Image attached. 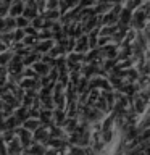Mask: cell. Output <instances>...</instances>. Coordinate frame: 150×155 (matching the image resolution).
<instances>
[{
  "mask_svg": "<svg viewBox=\"0 0 150 155\" xmlns=\"http://www.w3.org/2000/svg\"><path fill=\"white\" fill-rule=\"evenodd\" d=\"M23 10H24V5L21 2H15V3H10V16L11 18H18L19 15H23Z\"/></svg>",
  "mask_w": 150,
  "mask_h": 155,
  "instance_id": "1",
  "label": "cell"
},
{
  "mask_svg": "<svg viewBox=\"0 0 150 155\" xmlns=\"http://www.w3.org/2000/svg\"><path fill=\"white\" fill-rule=\"evenodd\" d=\"M52 120H53V123H55L57 126H60L63 124L66 121V113H65V110H53L52 111Z\"/></svg>",
  "mask_w": 150,
  "mask_h": 155,
  "instance_id": "2",
  "label": "cell"
},
{
  "mask_svg": "<svg viewBox=\"0 0 150 155\" xmlns=\"http://www.w3.org/2000/svg\"><path fill=\"white\" fill-rule=\"evenodd\" d=\"M37 128H41V121H39V120L28 118V120L23 123V129L28 131V133H31V131H36Z\"/></svg>",
  "mask_w": 150,
  "mask_h": 155,
  "instance_id": "3",
  "label": "cell"
}]
</instances>
